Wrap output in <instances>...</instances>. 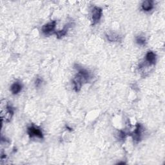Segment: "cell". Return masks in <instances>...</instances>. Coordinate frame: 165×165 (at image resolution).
<instances>
[{"label": "cell", "instance_id": "6da1fadb", "mask_svg": "<svg viewBox=\"0 0 165 165\" xmlns=\"http://www.w3.org/2000/svg\"><path fill=\"white\" fill-rule=\"evenodd\" d=\"M76 66L78 71V74L73 80V84L76 92H79L81 88L82 83L83 82H87L89 81L90 76L89 72L86 69L80 67L79 65H77Z\"/></svg>", "mask_w": 165, "mask_h": 165}, {"label": "cell", "instance_id": "7a4b0ae2", "mask_svg": "<svg viewBox=\"0 0 165 165\" xmlns=\"http://www.w3.org/2000/svg\"><path fill=\"white\" fill-rule=\"evenodd\" d=\"M27 133H28L30 137H36L40 139H43V134L41 130L34 125H31L27 128Z\"/></svg>", "mask_w": 165, "mask_h": 165}, {"label": "cell", "instance_id": "3957f363", "mask_svg": "<svg viewBox=\"0 0 165 165\" xmlns=\"http://www.w3.org/2000/svg\"><path fill=\"white\" fill-rule=\"evenodd\" d=\"M103 10L101 8L99 7H94L92 11V25H95L99 21L101 18Z\"/></svg>", "mask_w": 165, "mask_h": 165}, {"label": "cell", "instance_id": "277c9868", "mask_svg": "<svg viewBox=\"0 0 165 165\" xmlns=\"http://www.w3.org/2000/svg\"><path fill=\"white\" fill-rule=\"evenodd\" d=\"M56 21H52L50 23H46L45 25H43L42 28V32L45 35H49L51 33H52L55 28H56Z\"/></svg>", "mask_w": 165, "mask_h": 165}, {"label": "cell", "instance_id": "5b68a950", "mask_svg": "<svg viewBox=\"0 0 165 165\" xmlns=\"http://www.w3.org/2000/svg\"><path fill=\"white\" fill-rule=\"evenodd\" d=\"M143 130V126L141 124H137L136 126V130L133 132L132 134V136L133 137V140L136 141V142H139V141L141 139V136H142Z\"/></svg>", "mask_w": 165, "mask_h": 165}, {"label": "cell", "instance_id": "8992f818", "mask_svg": "<svg viewBox=\"0 0 165 165\" xmlns=\"http://www.w3.org/2000/svg\"><path fill=\"white\" fill-rule=\"evenodd\" d=\"M146 61L148 63L149 65H154L156 62V54L152 51H149L146 55Z\"/></svg>", "mask_w": 165, "mask_h": 165}, {"label": "cell", "instance_id": "52a82bcc", "mask_svg": "<svg viewBox=\"0 0 165 165\" xmlns=\"http://www.w3.org/2000/svg\"><path fill=\"white\" fill-rule=\"evenodd\" d=\"M22 89V85L19 82H15L10 87V90L13 94H18L21 92Z\"/></svg>", "mask_w": 165, "mask_h": 165}, {"label": "cell", "instance_id": "ba28073f", "mask_svg": "<svg viewBox=\"0 0 165 165\" xmlns=\"http://www.w3.org/2000/svg\"><path fill=\"white\" fill-rule=\"evenodd\" d=\"M142 9L144 11L148 12L150 11L153 8H154V1H151V0H147V1H144L142 3Z\"/></svg>", "mask_w": 165, "mask_h": 165}, {"label": "cell", "instance_id": "9c48e42d", "mask_svg": "<svg viewBox=\"0 0 165 165\" xmlns=\"http://www.w3.org/2000/svg\"><path fill=\"white\" fill-rule=\"evenodd\" d=\"M14 114V110L10 105H8L6 107V113L5 114V119L7 122H9L12 117Z\"/></svg>", "mask_w": 165, "mask_h": 165}, {"label": "cell", "instance_id": "30bf717a", "mask_svg": "<svg viewBox=\"0 0 165 165\" xmlns=\"http://www.w3.org/2000/svg\"><path fill=\"white\" fill-rule=\"evenodd\" d=\"M70 27V24H68L67 25H65V27L63 28V29H62L61 30H59V31H57V32H56L55 33H56V36H57V38L58 39H61L63 37H64L65 35L67 34V32H68V30L69 29Z\"/></svg>", "mask_w": 165, "mask_h": 165}, {"label": "cell", "instance_id": "8fae6325", "mask_svg": "<svg viewBox=\"0 0 165 165\" xmlns=\"http://www.w3.org/2000/svg\"><path fill=\"white\" fill-rule=\"evenodd\" d=\"M107 38L109 41H110L112 42L113 41H118L119 40V36L118 35H117L116 34H108L107 35Z\"/></svg>", "mask_w": 165, "mask_h": 165}, {"label": "cell", "instance_id": "7c38bea8", "mask_svg": "<svg viewBox=\"0 0 165 165\" xmlns=\"http://www.w3.org/2000/svg\"><path fill=\"white\" fill-rule=\"evenodd\" d=\"M136 42L138 45L141 46H144L146 45V39L143 36H138L136 38Z\"/></svg>", "mask_w": 165, "mask_h": 165}, {"label": "cell", "instance_id": "4fadbf2b", "mask_svg": "<svg viewBox=\"0 0 165 165\" xmlns=\"http://www.w3.org/2000/svg\"><path fill=\"white\" fill-rule=\"evenodd\" d=\"M126 137H127V134L126 133L123 131H119L118 132V134H117V139L119 140H124Z\"/></svg>", "mask_w": 165, "mask_h": 165}, {"label": "cell", "instance_id": "5bb4252c", "mask_svg": "<svg viewBox=\"0 0 165 165\" xmlns=\"http://www.w3.org/2000/svg\"><path fill=\"white\" fill-rule=\"evenodd\" d=\"M42 83V80L40 77H37L36 81H35V85L36 87H39Z\"/></svg>", "mask_w": 165, "mask_h": 165}]
</instances>
